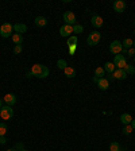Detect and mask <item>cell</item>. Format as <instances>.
Instances as JSON below:
<instances>
[{"instance_id": "1", "label": "cell", "mask_w": 135, "mask_h": 151, "mask_svg": "<svg viewBox=\"0 0 135 151\" xmlns=\"http://www.w3.org/2000/svg\"><path fill=\"white\" fill-rule=\"evenodd\" d=\"M32 77H37V78H46L49 76V67L42 65V63H35V65H32L31 70H30Z\"/></svg>"}, {"instance_id": "2", "label": "cell", "mask_w": 135, "mask_h": 151, "mask_svg": "<svg viewBox=\"0 0 135 151\" xmlns=\"http://www.w3.org/2000/svg\"><path fill=\"white\" fill-rule=\"evenodd\" d=\"M12 31H14V26L11 23H3L1 27H0V35L3 38H8V37H12Z\"/></svg>"}, {"instance_id": "3", "label": "cell", "mask_w": 135, "mask_h": 151, "mask_svg": "<svg viewBox=\"0 0 135 151\" xmlns=\"http://www.w3.org/2000/svg\"><path fill=\"white\" fill-rule=\"evenodd\" d=\"M14 116V109L10 105H3V108L0 109V117L3 120H10Z\"/></svg>"}, {"instance_id": "4", "label": "cell", "mask_w": 135, "mask_h": 151, "mask_svg": "<svg viewBox=\"0 0 135 151\" xmlns=\"http://www.w3.org/2000/svg\"><path fill=\"white\" fill-rule=\"evenodd\" d=\"M100 39H101V34L99 31H92L86 38V42H88L89 46H96L100 42Z\"/></svg>"}, {"instance_id": "5", "label": "cell", "mask_w": 135, "mask_h": 151, "mask_svg": "<svg viewBox=\"0 0 135 151\" xmlns=\"http://www.w3.org/2000/svg\"><path fill=\"white\" fill-rule=\"evenodd\" d=\"M64 22H65V25H69V26L77 25V19H76V15L73 14L72 11H66V12H64Z\"/></svg>"}, {"instance_id": "6", "label": "cell", "mask_w": 135, "mask_h": 151, "mask_svg": "<svg viewBox=\"0 0 135 151\" xmlns=\"http://www.w3.org/2000/svg\"><path fill=\"white\" fill-rule=\"evenodd\" d=\"M110 51H111L112 54H115V55L120 54L122 51H123V45H122L120 41H114V42H111V45H110Z\"/></svg>"}, {"instance_id": "7", "label": "cell", "mask_w": 135, "mask_h": 151, "mask_svg": "<svg viewBox=\"0 0 135 151\" xmlns=\"http://www.w3.org/2000/svg\"><path fill=\"white\" fill-rule=\"evenodd\" d=\"M114 65L116 66V69H124V66L127 65V61H126V57L122 55V54H117L114 58Z\"/></svg>"}, {"instance_id": "8", "label": "cell", "mask_w": 135, "mask_h": 151, "mask_svg": "<svg viewBox=\"0 0 135 151\" xmlns=\"http://www.w3.org/2000/svg\"><path fill=\"white\" fill-rule=\"evenodd\" d=\"M72 32H73V26H69V25H64L62 27L60 28V34L61 37H72Z\"/></svg>"}, {"instance_id": "9", "label": "cell", "mask_w": 135, "mask_h": 151, "mask_svg": "<svg viewBox=\"0 0 135 151\" xmlns=\"http://www.w3.org/2000/svg\"><path fill=\"white\" fill-rule=\"evenodd\" d=\"M126 7H127V4H126V1H123V0H116V1H114V11H116V12H124Z\"/></svg>"}, {"instance_id": "10", "label": "cell", "mask_w": 135, "mask_h": 151, "mask_svg": "<svg viewBox=\"0 0 135 151\" xmlns=\"http://www.w3.org/2000/svg\"><path fill=\"white\" fill-rule=\"evenodd\" d=\"M4 103H6V105H15V103H16V96L14 95V93H7V95L3 97Z\"/></svg>"}, {"instance_id": "11", "label": "cell", "mask_w": 135, "mask_h": 151, "mask_svg": "<svg viewBox=\"0 0 135 151\" xmlns=\"http://www.w3.org/2000/svg\"><path fill=\"white\" fill-rule=\"evenodd\" d=\"M112 76H114L115 80H126L127 78V73L124 72V69H115Z\"/></svg>"}, {"instance_id": "12", "label": "cell", "mask_w": 135, "mask_h": 151, "mask_svg": "<svg viewBox=\"0 0 135 151\" xmlns=\"http://www.w3.org/2000/svg\"><path fill=\"white\" fill-rule=\"evenodd\" d=\"M96 84H97V86H99V89H101V91H107V89L110 88V81L107 80L105 77L99 78Z\"/></svg>"}, {"instance_id": "13", "label": "cell", "mask_w": 135, "mask_h": 151, "mask_svg": "<svg viewBox=\"0 0 135 151\" xmlns=\"http://www.w3.org/2000/svg\"><path fill=\"white\" fill-rule=\"evenodd\" d=\"M91 22H92V26L96 28H100L101 26H103V18L100 16V15H93L92 19H91Z\"/></svg>"}, {"instance_id": "14", "label": "cell", "mask_w": 135, "mask_h": 151, "mask_svg": "<svg viewBox=\"0 0 135 151\" xmlns=\"http://www.w3.org/2000/svg\"><path fill=\"white\" fill-rule=\"evenodd\" d=\"M14 31L16 34H22L23 35V32L27 31V26L25 23H16V25H14Z\"/></svg>"}, {"instance_id": "15", "label": "cell", "mask_w": 135, "mask_h": 151, "mask_svg": "<svg viewBox=\"0 0 135 151\" xmlns=\"http://www.w3.org/2000/svg\"><path fill=\"white\" fill-rule=\"evenodd\" d=\"M120 122L124 124V126H127V124H131L132 116L130 115V113H123V115H120Z\"/></svg>"}, {"instance_id": "16", "label": "cell", "mask_w": 135, "mask_h": 151, "mask_svg": "<svg viewBox=\"0 0 135 151\" xmlns=\"http://www.w3.org/2000/svg\"><path fill=\"white\" fill-rule=\"evenodd\" d=\"M115 69H116V66L114 65V62H105L104 63V70H105V73L112 74L115 72Z\"/></svg>"}, {"instance_id": "17", "label": "cell", "mask_w": 135, "mask_h": 151, "mask_svg": "<svg viewBox=\"0 0 135 151\" xmlns=\"http://www.w3.org/2000/svg\"><path fill=\"white\" fill-rule=\"evenodd\" d=\"M47 25V19L43 18V16H37L35 18V26L38 27H45Z\"/></svg>"}, {"instance_id": "18", "label": "cell", "mask_w": 135, "mask_h": 151, "mask_svg": "<svg viewBox=\"0 0 135 151\" xmlns=\"http://www.w3.org/2000/svg\"><path fill=\"white\" fill-rule=\"evenodd\" d=\"M11 38H12V42H14L15 45H22V43H23V35H22V34H16V32H15Z\"/></svg>"}, {"instance_id": "19", "label": "cell", "mask_w": 135, "mask_h": 151, "mask_svg": "<svg viewBox=\"0 0 135 151\" xmlns=\"http://www.w3.org/2000/svg\"><path fill=\"white\" fill-rule=\"evenodd\" d=\"M64 73H65V76H66L68 78H73V77H76V70L73 69V67H70V66H68L66 69L64 70Z\"/></svg>"}, {"instance_id": "20", "label": "cell", "mask_w": 135, "mask_h": 151, "mask_svg": "<svg viewBox=\"0 0 135 151\" xmlns=\"http://www.w3.org/2000/svg\"><path fill=\"white\" fill-rule=\"evenodd\" d=\"M122 45H123V49L124 50H128V49H131L132 46H134V41L130 38H126L123 42H122Z\"/></svg>"}, {"instance_id": "21", "label": "cell", "mask_w": 135, "mask_h": 151, "mask_svg": "<svg viewBox=\"0 0 135 151\" xmlns=\"http://www.w3.org/2000/svg\"><path fill=\"white\" fill-rule=\"evenodd\" d=\"M104 76H105V70H104V67H96L95 69V77L97 78H103Z\"/></svg>"}, {"instance_id": "22", "label": "cell", "mask_w": 135, "mask_h": 151, "mask_svg": "<svg viewBox=\"0 0 135 151\" xmlns=\"http://www.w3.org/2000/svg\"><path fill=\"white\" fill-rule=\"evenodd\" d=\"M68 47H69V46H75V45H77V37L76 35H72V37H69V38H68Z\"/></svg>"}, {"instance_id": "23", "label": "cell", "mask_w": 135, "mask_h": 151, "mask_svg": "<svg viewBox=\"0 0 135 151\" xmlns=\"http://www.w3.org/2000/svg\"><path fill=\"white\" fill-rule=\"evenodd\" d=\"M124 72L127 73V76L128 74H135V67L132 66V65H128L127 63V65L124 66Z\"/></svg>"}, {"instance_id": "24", "label": "cell", "mask_w": 135, "mask_h": 151, "mask_svg": "<svg viewBox=\"0 0 135 151\" xmlns=\"http://www.w3.org/2000/svg\"><path fill=\"white\" fill-rule=\"evenodd\" d=\"M110 151H122L119 143H117V142H112V143L110 144Z\"/></svg>"}, {"instance_id": "25", "label": "cell", "mask_w": 135, "mask_h": 151, "mask_svg": "<svg viewBox=\"0 0 135 151\" xmlns=\"http://www.w3.org/2000/svg\"><path fill=\"white\" fill-rule=\"evenodd\" d=\"M57 66L60 67V69H62V70H65L68 67V63H66V61L65 60H58L57 61Z\"/></svg>"}, {"instance_id": "26", "label": "cell", "mask_w": 135, "mask_h": 151, "mask_svg": "<svg viewBox=\"0 0 135 151\" xmlns=\"http://www.w3.org/2000/svg\"><path fill=\"white\" fill-rule=\"evenodd\" d=\"M82 31H84V27H82L81 25H75L73 26V32H75V34H81Z\"/></svg>"}, {"instance_id": "27", "label": "cell", "mask_w": 135, "mask_h": 151, "mask_svg": "<svg viewBox=\"0 0 135 151\" xmlns=\"http://www.w3.org/2000/svg\"><path fill=\"white\" fill-rule=\"evenodd\" d=\"M132 130H134V128H132L131 124H127V126H124V128H123V133H124V135H130V133L132 132Z\"/></svg>"}, {"instance_id": "28", "label": "cell", "mask_w": 135, "mask_h": 151, "mask_svg": "<svg viewBox=\"0 0 135 151\" xmlns=\"http://www.w3.org/2000/svg\"><path fill=\"white\" fill-rule=\"evenodd\" d=\"M7 132V126L4 123H0V136H4Z\"/></svg>"}, {"instance_id": "29", "label": "cell", "mask_w": 135, "mask_h": 151, "mask_svg": "<svg viewBox=\"0 0 135 151\" xmlns=\"http://www.w3.org/2000/svg\"><path fill=\"white\" fill-rule=\"evenodd\" d=\"M77 47H78L77 45H75V46H69V47H68V49H69V54H70V55H75V54H76V50H77Z\"/></svg>"}, {"instance_id": "30", "label": "cell", "mask_w": 135, "mask_h": 151, "mask_svg": "<svg viewBox=\"0 0 135 151\" xmlns=\"http://www.w3.org/2000/svg\"><path fill=\"white\" fill-rule=\"evenodd\" d=\"M14 53H15V54H20V53H22V45H15Z\"/></svg>"}, {"instance_id": "31", "label": "cell", "mask_w": 135, "mask_h": 151, "mask_svg": "<svg viewBox=\"0 0 135 151\" xmlns=\"http://www.w3.org/2000/svg\"><path fill=\"white\" fill-rule=\"evenodd\" d=\"M127 55L131 57V58H132V57H135V49H134V47H131V49L127 50Z\"/></svg>"}, {"instance_id": "32", "label": "cell", "mask_w": 135, "mask_h": 151, "mask_svg": "<svg viewBox=\"0 0 135 151\" xmlns=\"http://www.w3.org/2000/svg\"><path fill=\"white\" fill-rule=\"evenodd\" d=\"M7 143V139H6V136H0V144H6Z\"/></svg>"}, {"instance_id": "33", "label": "cell", "mask_w": 135, "mask_h": 151, "mask_svg": "<svg viewBox=\"0 0 135 151\" xmlns=\"http://www.w3.org/2000/svg\"><path fill=\"white\" fill-rule=\"evenodd\" d=\"M107 80H108V81H114L115 78H114V76H112V74H108V77H107Z\"/></svg>"}, {"instance_id": "34", "label": "cell", "mask_w": 135, "mask_h": 151, "mask_svg": "<svg viewBox=\"0 0 135 151\" xmlns=\"http://www.w3.org/2000/svg\"><path fill=\"white\" fill-rule=\"evenodd\" d=\"M131 126H132V128L135 130V119H132V122H131Z\"/></svg>"}, {"instance_id": "35", "label": "cell", "mask_w": 135, "mask_h": 151, "mask_svg": "<svg viewBox=\"0 0 135 151\" xmlns=\"http://www.w3.org/2000/svg\"><path fill=\"white\" fill-rule=\"evenodd\" d=\"M3 108V100H1V98H0V109Z\"/></svg>"}, {"instance_id": "36", "label": "cell", "mask_w": 135, "mask_h": 151, "mask_svg": "<svg viewBox=\"0 0 135 151\" xmlns=\"http://www.w3.org/2000/svg\"><path fill=\"white\" fill-rule=\"evenodd\" d=\"M7 151H16V148H8Z\"/></svg>"}, {"instance_id": "37", "label": "cell", "mask_w": 135, "mask_h": 151, "mask_svg": "<svg viewBox=\"0 0 135 151\" xmlns=\"http://www.w3.org/2000/svg\"><path fill=\"white\" fill-rule=\"evenodd\" d=\"M19 151H27V150H25V148H22V150H19Z\"/></svg>"}, {"instance_id": "38", "label": "cell", "mask_w": 135, "mask_h": 151, "mask_svg": "<svg viewBox=\"0 0 135 151\" xmlns=\"http://www.w3.org/2000/svg\"><path fill=\"white\" fill-rule=\"evenodd\" d=\"M132 47H134V49H135V41H134V46H132Z\"/></svg>"}, {"instance_id": "39", "label": "cell", "mask_w": 135, "mask_h": 151, "mask_svg": "<svg viewBox=\"0 0 135 151\" xmlns=\"http://www.w3.org/2000/svg\"><path fill=\"white\" fill-rule=\"evenodd\" d=\"M134 62H135V57H134Z\"/></svg>"}, {"instance_id": "40", "label": "cell", "mask_w": 135, "mask_h": 151, "mask_svg": "<svg viewBox=\"0 0 135 151\" xmlns=\"http://www.w3.org/2000/svg\"><path fill=\"white\" fill-rule=\"evenodd\" d=\"M134 23H135V22H134Z\"/></svg>"}]
</instances>
